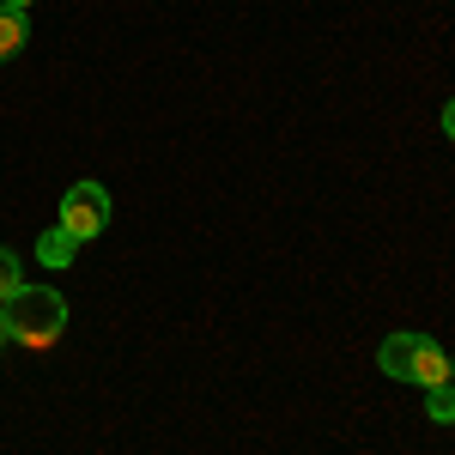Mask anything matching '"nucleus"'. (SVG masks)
<instances>
[{
    "instance_id": "nucleus-1",
    "label": "nucleus",
    "mask_w": 455,
    "mask_h": 455,
    "mask_svg": "<svg viewBox=\"0 0 455 455\" xmlns=\"http://www.w3.org/2000/svg\"><path fill=\"white\" fill-rule=\"evenodd\" d=\"M377 371L395 377V383H419V388H437L450 383V352L437 347L431 334H388L383 347H377Z\"/></svg>"
},
{
    "instance_id": "nucleus-2",
    "label": "nucleus",
    "mask_w": 455,
    "mask_h": 455,
    "mask_svg": "<svg viewBox=\"0 0 455 455\" xmlns=\"http://www.w3.org/2000/svg\"><path fill=\"white\" fill-rule=\"evenodd\" d=\"M6 334L19 340V347H55L61 340V328H68V304H61V291H49V285H25L12 304H6Z\"/></svg>"
},
{
    "instance_id": "nucleus-3",
    "label": "nucleus",
    "mask_w": 455,
    "mask_h": 455,
    "mask_svg": "<svg viewBox=\"0 0 455 455\" xmlns=\"http://www.w3.org/2000/svg\"><path fill=\"white\" fill-rule=\"evenodd\" d=\"M55 225L68 231L73 243H92V237L109 225V195H104V182H73L68 195H61V219H55Z\"/></svg>"
},
{
    "instance_id": "nucleus-4",
    "label": "nucleus",
    "mask_w": 455,
    "mask_h": 455,
    "mask_svg": "<svg viewBox=\"0 0 455 455\" xmlns=\"http://www.w3.org/2000/svg\"><path fill=\"white\" fill-rule=\"evenodd\" d=\"M36 255H43V267H55V274H61V267H73V255H79V243H73L68 231L55 225V231H43V237H36Z\"/></svg>"
},
{
    "instance_id": "nucleus-5",
    "label": "nucleus",
    "mask_w": 455,
    "mask_h": 455,
    "mask_svg": "<svg viewBox=\"0 0 455 455\" xmlns=\"http://www.w3.org/2000/svg\"><path fill=\"white\" fill-rule=\"evenodd\" d=\"M25 36H31V25H25V12L0 6V61H12V55L25 49Z\"/></svg>"
},
{
    "instance_id": "nucleus-6",
    "label": "nucleus",
    "mask_w": 455,
    "mask_h": 455,
    "mask_svg": "<svg viewBox=\"0 0 455 455\" xmlns=\"http://www.w3.org/2000/svg\"><path fill=\"white\" fill-rule=\"evenodd\" d=\"M19 291H25V274H19V255H12V249L0 243V310H6V304H12Z\"/></svg>"
},
{
    "instance_id": "nucleus-7",
    "label": "nucleus",
    "mask_w": 455,
    "mask_h": 455,
    "mask_svg": "<svg viewBox=\"0 0 455 455\" xmlns=\"http://www.w3.org/2000/svg\"><path fill=\"white\" fill-rule=\"evenodd\" d=\"M425 413H431V425H455V383L425 388Z\"/></svg>"
},
{
    "instance_id": "nucleus-8",
    "label": "nucleus",
    "mask_w": 455,
    "mask_h": 455,
    "mask_svg": "<svg viewBox=\"0 0 455 455\" xmlns=\"http://www.w3.org/2000/svg\"><path fill=\"white\" fill-rule=\"evenodd\" d=\"M443 134H450V140H455V98H450V104H443Z\"/></svg>"
},
{
    "instance_id": "nucleus-9",
    "label": "nucleus",
    "mask_w": 455,
    "mask_h": 455,
    "mask_svg": "<svg viewBox=\"0 0 455 455\" xmlns=\"http://www.w3.org/2000/svg\"><path fill=\"white\" fill-rule=\"evenodd\" d=\"M6 347H12V334H6V315H0V352H6Z\"/></svg>"
},
{
    "instance_id": "nucleus-10",
    "label": "nucleus",
    "mask_w": 455,
    "mask_h": 455,
    "mask_svg": "<svg viewBox=\"0 0 455 455\" xmlns=\"http://www.w3.org/2000/svg\"><path fill=\"white\" fill-rule=\"evenodd\" d=\"M0 6H12V12H25V6H31V0H0Z\"/></svg>"
},
{
    "instance_id": "nucleus-11",
    "label": "nucleus",
    "mask_w": 455,
    "mask_h": 455,
    "mask_svg": "<svg viewBox=\"0 0 455 455\" xmlns=\"http://www.w3.org/2000/svg\"><path fill=\"white\" fill-rule=\"evenodd\" d=\"M450 383H455V358H450Z\"/></svg>"
}]
</instances>
